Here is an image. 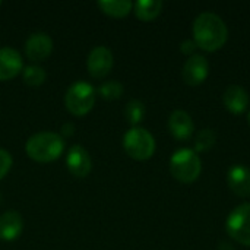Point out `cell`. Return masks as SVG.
I'll list each match as a JSON object with an SVG mask.
<instances>
[{"instance_id":"ba28073f","label":"cell","mask_w":250,"mask_h":250,"mask_svg":"<svg viewBox=\"0 0 250 250\" xmlns=\"http://www.w3.org/2000/svg\"><path fill=\"white\" fill-rule=\"evenodd\" d=\"M66 166H67V170L70 171V174H73L75 177L83 179L92 170V160H91V155L88 154V151L83 146L73 145L67 151Z\"/></svg>"},{"instance_id":"ffe728a7","label":"cell","mask_w":250,"mask_h":250,"mask_svg":"<svg viewBox=\"0 0 250 250\" xmlns=\"http://www.w3.org/2000/svg\"><path fill=\"white\" fill-rule=\"evenodd\" d=\"M126 119L130 125H133V127L141 123L144 120V116H145V105L142 101L139 100H130L126 105Z\"/></svg>"},{"instance_id":"3957f363","label":"cell","mask_w":250,"mask_h":250,"mask_svg":"<svg viewBox=\"0 0 250 250\" xmlns=\"http://www.w3.org/2000/svg\"><path fill=\"white\" fill-rule=\"evenodd\" d=\"M170 171L176 180L182 183H193L202 171L201 158L193 149H177L170 158Z\"/></svg>"},{"instance_id":"6da1fadb","label":"cell","mask_w":250,"mask_h":250,"mask_svg":"<svg viewBox=\"0 0 250 250\" xmlns=\"http://www.w3.org/2000/svg\"><path fill=\"white\" fill-rule=\"evenodd\" d=\"M229 38V29L224 21L212 13L204 12L193 22V41L196 47L205 51L220 50Z\"/></svg>"},{"instance_id":"7c38bea8","label":"cell","mask_w":250,"mask_h":250,"mask_svg":"<svg viewBox=\"0 0 250 250\" xmlns=\"http://www.w3.org/2000/svg\"><path fill=\"white\" fill-rule=\"evenodd\" d=\"M195 123L189 113L176 110L168 117V130L177 141H188L193 135Z\"/></svg>"},{"instance_id":"277c9868","label":"cell","mask_w":250,"mask_h":250,"mask_svg":"<svg viewBox=\"0 0 250 250\" xmlns=\"http://www.w3.org/2000/svg\"><path fill=\"white\" fill-rule=\"evenodd\" d=\"M64 104L67 111L75 117L88 114L95 104V88L85 81H76L67 88Z\"/></svg>"},{"instance_id":"4fadbf2b","label":"cell","mask_w":250,"mask_h":250,"mask_svg":"<svg viewBox=\"0 0 250 250\" xmlns=\"http://www.w3.org/2000/svg\"><path fill=\"white\" fill-rule=\"evenodd\" d=\"M227 183L233 193L240 198L250 196V170L245 166H234L227 173Z\"/></svg>"},{"instance_id":"8992f818","label":"cell","mask_w":250,"mask_h":250,"mask_svg":"<svg viewBox=\"0 0 250 250\" xmlns=\"http://www.w3.org/2000/svg\"><path fill=\"white\" fill-rule=\"evenodd\" d=\"M226 229L231 239L250 246V204L239 205L230 212Z\"/></svg>"},{"instance_id":"9a60e30c","label":"cell","mask_w":250,"mask_h":250,"mask_svg":"<svg viewBox=\"0 0 250 250\" xmlns=\"http://www.w3.org/2000/svg\"><path fill=\"white\" fill-rule=\"evenodd\" d=\"M226 108L233 114H242L249 105V94L240 85H230L223 97Z\"/></svg>"},{"instance_id":"30bf717a","label":"cell","mask_w":250,"mask_h":250,"mask_svg":"<svg viewBox=\"0 0 250 250\" xmlns=\"http://www.w3.org/2000/svg\"><path fill=\"white\" fill-rule=\"evenodd\" d=\"M53 51V40L45 32H34L25 42V54L32 62L45 60Z\"/></svg>"},{"instance_id":"ac0fdd59","label":"cell","mask_w":250,"mask_h":250,"mask_svg":"<svg viewBox=\"0 0 250 250\" xmlns=\"http://www.w3.org/2000/svg\"><path fill=\"white\" fill-rule=\"evenodd\" d=\"M217 142V133L212 129H202L195 139V152H207Z\"/></svg>"},{"instance_id":"e0dca14e","label":"cell","mask_w":250,"mask_h":250,"mask_svg":"<svg viewBox=\"0 0 250 250\" xmlns=\"http://www.w3.org/2000/svg\"><path fill=\"white\" fill-rule=\"evenodd\" d=\"M98 7L111 18H125L130 13L133 4L129 0H100Z\"/></svg>"},{"instance_id":"d6986e66","label":"cell","mask_w":250,"mask_h":250,"mask_svg":"<svg viewBox=\"0 0 250 250\" xmlns=\"http://www.w3.org/2000/svg\"><path fill=\"white\" fill-rule=\"evenodd\" d=\"M47 78L45 70L41 66L32 64V66H26L23 69V82L29 86H40L44 83Z\"/></svg>"},{"instance_id":"2e32d148","label":"cell","mask_w":250,"mask_h":250,"mask_svg":"<svg viewBox=\"0 0 250 250\" xmlns=\"http://www.w3.org/2000/svg\"><path fill=\"white\" fill-rule=\"evenodd\" d=\"M135 15L144 22L154 21L163 10L161 0H139L135 3Z\"/></svg>"},{"instance_id":"cb8c5ba5","label":"cell","mask_w":250,"mask_h":250,"mask_svg":"<svg viewBox=\"0 0 250 250\" xmlns=\"http://www.w3.org/2000/svg\"><path fill=\"white\" fill-rule=\"evenodd\" d=\"M248 120H249V125H250V111H249V117H248Z\"/></svg>"},{"instance_id":"5bb4252c","label":"cell","mask_w":250,"mask_h":250,"mask_svg":"<svg viewBox=\"0 0 250 250\" xmlns=\"http://www.w3.org/2000/svg\"><path fill=\"white\" fill-rule=\"evenodd\" d=\"M23 230V218L16 211H6L0 215V239L4 242L16 240Z\"/></svg>"},{"instance_id":"d4e9b609","label":"cell","mask_w":250,"mask_h":250,"mask_svg":"<svg viewBox=\"0 0 250 250\" xmlns=\"http://www.w3.org/2000/svg\"><path fill=\"white\" fill-rule=\"evenodd\" d=\"M0 4H1V1H0Z\"/></svg>"},{"instance_id":"8fae6325","label":"cell","mask_w":250,"mask_h":250,"mask_svg":"<svg viewBox=\"0 0 250 250\" xmlns=\"http://www.w3.org/2000/svg\"><path fill=\"white\" fill-rule=\"evenodd\" d=\"M23 67L22 56L12 47L0 48V81H10L21 73Z\"/></svg>"},{"instance_id":"5b68a950","label":"cell","mask_w":250,"mask_h":250,"mask_svg":"<svg viewBox=\"0 0 250 250\" xmlns=\"http://www.w3.org/2000/svg\"><path fill=\"white\" fill-rule=\"evenodd\" d=\"M123 148L126 154L138 161L149 160L155 152V139L144 127H132L123 138Z\"/></svg>"},{"instance_id":"7402d4cb","label":"cell","mask_w":250,"mask_h":250,"mask_svg":"<svg viewBox=\"0 0 250 250\" xmlns=\"http://www.w3.org/2000/svg\"><path fill=\"white\" fill-rule=\"evenodd\" d=\"M12 164H13L12 155L6 149L0 148V180L9 173V170L12 168Z\"/></svg>"},{"instance_id":"7a4b0ae2","label":"cell","mask_w":250,"mask_h":250,"mask_svg":"<svg viewBox=\"0 0 250 250\" xmlns=\"http://www.w3.org/2000/svg\"><path fill=\"white\" fill-rule=\"evenodd\" d=\"M26 155L37 163L56 161L64 151V141L59 133L40 132L32 135L25 144Z\"/></svg>"},{"instance_id":"52a82bcc","label":"cell","mask_w":250,"mask_h":250,"mask_svg":"<svg viewBox=\"0 0 250 250\" xmlns=\"http://www.w3.org/2000/svg\"><path fill=\"white\" fill-rule=\"evenodd\" d=\"M113 64H114L113 53L104 45H98L94 50H91L86 60V67L89 75L97 79L107 76L111 72Z\"/></svg>"},{"instance_id":"9c48e42d","label":"cell","mask_w":250,"mask_h":250,"mask_svg":"<svg viewBox=\"0 0 250 250\" xmlns=\"http://www.w3.org/2000/svg\"><path fill=\"white\" fill-rule=\"evenodd\" d=\"M208 72H209L208 60L201 54H193L186 60L182 70V78L188 85L196 86L201 85L208 78Z\"/></svg>"},{"instance_id":"603a6c76","label":"cell","mask_w":250,"mask_h":250,"mask_svg":"<svg viewBox=\"0 0 250 250\" xmlns=\"http://www.w3.org/2000/svg\"><path fill=\"white\" fill-rule=\"evenodd\" d=\"M196 48V44L193 40H185L182 44H180V51L183 54H189V56H193V51Z\"/></svg>"},{"instance_id":"44dd1931","label":"cell","mask_w":250,"mask_h":250,"mask_svg":"<svg viewBox=\"0 0 250 250\" xmlns=\"http://www.w3.org/2000/svg\"><path fill=\"white\" fill-rule=\"evenodd\" d=\"M98 94L108 101L117 100L123 94V85L119 81H107L98 88Z\"/></svg>"}]
</instances>
